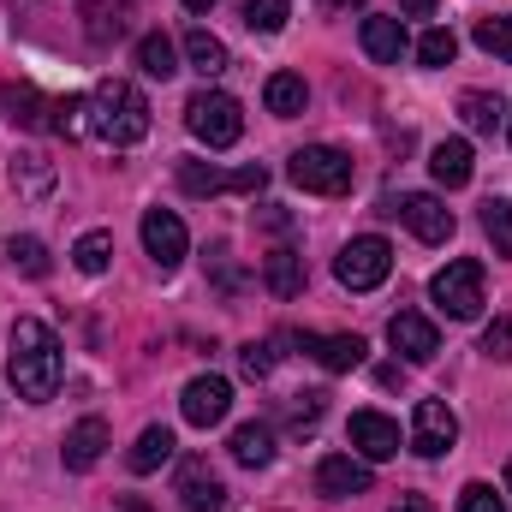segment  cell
I'll return each instance as SVG.
<instances>
[{"label": "cell", "instance_id": "obj_10", "mask_svg": "<svg viewBox=\"0 0 512 512\" xmlns=\"http://www.w3.org/2000/svg\"><path fill=\"white\" fill-rule=\"evenodd\" d=\"M179 411H185L191 429H215V423H227V411H233V382H227V376H197V382H185Z\"/></svg>", "mask_w": 512, "mask_h": 512}, {"label": "cell", "instance_id": "obj_40", "mask_svg": "<svg viewBox=\"0 0 512 512\" xmlns=\"http://www.w3.org/2000/svg\"><path fill=\"white\" fill-rule=\"evenodd\" d=\"M316 417H322V393H298V399H292V423H298V429H310Z\"/></svg>", "mask_w": 512, "mask_h": 512}, {"label": "cell", "instance_id": "obj_15", "mask_svg": "<svg viewBox=\"0 0 512 512\" xmlns=\"http://www.w3.org/2000/svg\"><path fill=\"white\" fill-rule=\"evenodd\" d=\"M179 501H185V512H221L227 507V483L209 471V459H185L179 465Z\"/></svg>", "mask_w": 512, "mask_h": 512}, {"label": "cell", "instance_id": "obj_17", "mask_svg": "<svg viewBox=\"0 0 512 512\" xmlns=\"http://www.w3.org/2000/svg\"><path fill=\"white\" fill-rule=\"evenodd\" d=\"M102 453H108V423H102V417H78V423L66 429V447H60L66 471H90Z\"/></svg>", "mask_w": 512, "mask_h": 512}, {"label": "cell", "instance_id": "obj_2", "mask_svg": "<svg viewBox=\"0 0 512 512\" xmlns=\"http://www.w3.org/2000/svg\"><path fill=\"white\" fill-rule=\"evenodd\" d=\"M90 131L114 149H131L149 137V96L126 84V78H102L96 96H90Z\"/></svg>", "mask_w": 512, "mask_h": 512}, {"label": "cell", "instance_id": "obj_28", "mask_svg": "<svg viewBox=\"0 0 512 512\" xmlns=\"http://www.w3.org/2000/svg\"><path fill=\"white\" fill-rule=\"evenodd\" d=\"M6 262H12L18 274H30V280H42V274L54 268V262H48V245H42V239H30V233H24V239H18V233L6 239Z\"/></svg>", "mask_w": 512, "mask_h": 512}, {"label": "cell", "instance_id": "obj_13", "mask_svg": "<svg viewBox=\"0 0 512 512\" xmlns=\"http://www.w3.org/2000/svg\"><path fill=\"white\" fill-rule=\"evenodd\" d=\"M387 346H393L405 364H429V358L441 352V334H435V322H429V316H417V310H399V316L387 322Z\"/></svg>", "mask_w": 512, "mask_h": 512}, {"label": "cell", "instance_id": "obj_31", "mask_svg": "<svg viewBox=\"0 0 512 512\" xmlns=\"http://www.w3.org/2000/svg\"><path fill=\"white\" fill-rule=\"evenodd\" d=\"M72 262H78V274H108V262H114V239H108V233H84V239L72 245Z\"/></svg>", "mask_w": 512, "mask_h": 512}, {"label": "cell", "instance_id": "obj_34", "mask_svg": "<svg viewBox=\"0 0 512 512\" xmlns=\"http://www.w3.org/2000/svg\"><path fill=\"white\" fill-rule=\"evenodd\" d=\"M453 54H459V36L453 30H441V24L423 30V42H417V60L423 66H453Z\"/></svg>", "mask_w": 512, "mask_h": 512}, {"label": "cell", "instance_id": "obj_26", "mask_svg": "<svg viewBox=\"0 0 512 512\" xmlns=\"http://www.w3.org/2000/svg\"><path fill=\"white\" fill-rule=\"evenodd\" d=\"M137 72H143V78H161V84H167V78L179 72V48H173V42H167L161 30H155V36H143V42H137Z\"/></svg>", "mask_w": 512, "mask_h": 512}, {"label": "cell", "instance_id": "obj_45", "mask_svg": "<svg viewBox=\"0 0 512 512\" xmlns=\"http://www.w3.org/2000/svg\"><path fill=\"white\" fill-rule=\"evenodd\" d=\"M507 495H512V459H507Z\"/></svg>", "mask_w": 512, "mask_h": 512}, {"label": "cell", "instance_id": "obj_32", "mask_svg": "<svg viewBox=\"0 0 512 512\" xmlns=\"http://www.w3.org/2000/svg\"><path fill=\"white\" fill-rule=\"evenodd\" d=\"M477 48L512 66V12H501V18H477Z\"/></svg>", "mask_w": 512, "mask_h": 512}, {"label": "cell", "instance_id": "obj_41", "mask_svg": "<svg viewBox=\"0 0 512 512\" xmlns=\"http://www.w3.org/2000/svg\"><path fill=\"white\" fill-rule=\"evenodd\" d=\"M393 512H435V501H429V495H399Z\"/></svg>", "mask_w": 512, "mask_h": 512}, {"label": "cell", "instance_id": "obj_46", "mask_svg": "<svg viewBox=\"0 0 512 512\" xmlns=\"http://www.w3.org/2000/svg\"><path fill=\"white\" fill-rule=\"evenodd\" d=\"M328 6H358V0H328Z\"/></svg>", "mask_w": 512, "mask_h": 512}, {"label": "cell", "instance_id": "obj_30", "mask_svg": "<svg viewBox=\"0 0 512 512\" xmlns=\"http://www.w3.org/2000/svg\"><path fill=\"white\" fill-rule=\"evenodd\" d=\"M483 233H489L495 256H512V203L507 197H489L483 203Z\"/></svg>", "mask_w": 512, "mask_h": 512}, {"label": "cell", "instance_id": "obj_6", "mask_svg": "<svg viewBox=\"0 0 512 512\" xmlns=\"http://www.w3.org/2000/svg\"><path fill=\"white\" fill-rule=\"evenodd\" d=\"M334 274H340L346 292H376L387 274H393V245L376 239V233H364V239H352L346 251L334 256Z\"/></svg>", "mask_w": 512, "mask_h": 512}, {"label": "cell", "instance_id": "obj_47", "mask_svg": "<svg viewBox=\"0 0 512 512\" xmlns=\"http://www.w3.org/2000/svg\"><path fill=\"white\" fill-rule=\"evenodd\" d=\"M507 137H512V114H507Z\"/></svg>", "mask_w": 512, "mask_h": 512}, {"label": "cell", "instance_id": "obj_16", "mask_svg": "<svg viewBox=\"0 0 512 512\" xmlns=\"http://www.w3.org/2000/svg\"><path fill=\"white\" fill-rule=\"evenodd\" d=\"M298 346H304V352H310L322 370H334V376L358 370V364H364V352H370L358 334H298Z\"/></svg>", "mask_w": 512, "mask_h": 512}, {"label": "cell", "instance_id": "obj_42", "mask_svg": "<svg viewBox=\"0 0 512 512\" xmlns=\"http://www.w3.org/2000/svg\"><path fill=\"white\" fill-rule=\"evenodd\" d=\"M435 6H441V0H399V12H405V18H429Z\"/></svg>", "mask_w": 512, "mask_h": 512}, {"label": "cell", "instance_id": "obj_11", "mask_svg": "<svg viewBox=\"0 0 512 512\" xmlns=\"http://www.w3.org/2000/svg\"><path fill=\"white\" fill-rule=\"evenodd\" d=\"M370 459H352V453H328L316 465V495L328 501H352V495H370Z\"/></svg>", "mask_w": 512, "mask_h": 512}, {"label": "cell", "instance_id": "obj_20", "mask_svg": "<svg viewBox=\"0 0 512 512\" xmlns=\"http://www.w3.org/2000/svg\"><path fill=\"white\" fill-rule=\"evenodd\" d=\"M262 280H268V292H274V298H298V292H304V256H298V251H268Z\"/></svg>", "mask_w": 512, "mask_h": 512}, {"label": "cell", "instance_id": "obj_4", "mask_svg": "<svg viewBox=\"0 0 512 512\" xmlns=\"http://www.w3.org/2000/svg\"><path fill=\"white\" fill-rule=\"evenodd\" d=\"M185 126H191L197 143H209V149H233L245 137V108L227 90H197L185 102Z\"/></svg>", "mask_w": 512, "mask_h": 512}, {"label": "cell", "instance_id": "obj_14", "mask_svg": "<svg viewBox=\"0 0 512 512\" xmlns=\"http://www.w3.org/2000/svg\"><path fill=\"white\" fill-rule=\"evenodd\" d=\"M346 435H352V453L370 459V465H382V459L399 453V423L382 417V411H352V429Z\"/></svg>", "mask_w": 512, "mask_h": 512}, {"label": "cell", "instance_id": "obj_35", "mask_svg": "<svg viewBox=\"0 0 512 512\" xmlns=\"http://www.w3.org/2000/svg\"><path fill=\"white\" fill-rule=\"evenodd\" d=\"M6 108H12V114H6L12 126H42V96H36L30 84H12V90H6Z\"/></svg>", "mask_w": 512, "mask_h": 512}, {"label": "cell", "instance_id": "obj_25", "mask_svg": "<svg viewBox=\"0 0 512 512\" xmlns=\"http://www.w3.org/2000/svg\"><path fill=\"white\" fill-rule=\"evenodd\" d=\"M185 54H191V66H197L203 78H221V72H227V42H221V36H209L203 24H197V30H185Z\"/></svg>", "mask_w": 512, "mask_h": 512}, {"label": "cell", "instance_id": "obj_39", "mask_svg": "<svg viewBox=\"0 0 512 512\" xmlns=\"http://www.w3.org/2000/svg\"><path fill=\"white\" fill-rule=\"evenodd\" d=\"M459 512H507V501H501L489 483H465V495H459Z\"/></svg>", "mask_w": 512, "mask_h": 512}, {"label": "cell", "instance_id": "obj_1", "mask_svg": "<svg viewBox=\"0 0 512 512\" xmlns=\"http://www.w3.org/2000/svg\"><path fill=\"white\" fill-rule=\"evenodd\" d=\"M6 370H12L18 399H30V405L54 399L60 393V340H54V328L36 322V316H18L12 322V358H6Z\"/></svg>", "mask_w": 512, "mask_h": 512}, {"label": "cell", "instance_id": "obj_3", "mask_svg": "<svg viewBox=\"0 0 512 512\" xmlns=\"http://www.w3.org/2000/svg\"><path fill=\"white\" fill-rule=\"evenodd\" d=\"M286 179L310 197H346L352 191V155L334 149V143H304L292 161H286Z\"/></svg>", "mask_w": 512, "mask_h": 512}, {"label": "cell", "instance_id": "obj_21", "mask_svg": "<svg viewBox=\"0 0 512 512\" xmlns=\"http://www.w3.org/2000/svg\"><path fill=\"white\" fill-rule=\"evenodd\" d=\"M262 102H268V114L292 120V114H304V102H310V84H304L298 72H274V78H268V90H262Z\"/></svg>", "mask_w": 512, "mask_h": 512}, {"label": "cell", "instance_id": "obj_37", "mask_svg": "<svg viewBox=\"0 0 512 512\" xmlns=\"http://www.w3.org/2000/svg\"><path fill=\"white\" fill-rule=\"evenodd\" d=\"M239 370H245L251 382H262V376L274 370V346H268V340H251V346H239Z\"/></svg>", "mask_w": 512, "mask_h": 512}, {"label": "cell", "instance_id": "obj_33", "mask_svg": "<svg viewBox=\"0 0 512 512\" xmlns=\"http://www.w3.org/2000/svg\"><path fill=\"white\" fill-rule=\"evenodd\" d=\"M245 24L256 36H280L286 30V0H245Z\"/></svg>", "mask_w": 512, "mask_h": 512}, {"label": "cell", "instance_id": "obj_5", "mask_svg": "<svg viewBox=\"0 0 512 512\" xmlns=\"http://www.w3.org/2000/svg\"><path fill=\"white\" fill-rule=\"evenodd\" d=\"M429 298H435L441 316H453V322H477V316H483V262H477V256L447 262V268L429 280Z\"/></svg>", "mask_w": 512, "mask_h": 512}, {"label": "cell", "instance_id": "obj_23", "mask_svg": "<svg viewBox=\"0 0 512 512\" xmlns=\"http://www.w3.org/2000/svg\"><path fill=\"white\" fill-rule=\"evenodd\" d=\"M12 185H18V197L42 203V197L54 191V161H42V155H12Z\"/></svg>", "mask_w": 512, "mask_h": 512}, {"label": "cell", "instance_id": "obj_9", "mask_svg": "<svg viewBox=\"0 0 512 512\" xmlns=\"http://www.w3.org/2000/svg\"><path fill=\"white\" fill-rule=\"evenodd\" d=\"M143 251H149V262H155L161 274H173V268L185 262V251H191L185 221H179L173 209H149V215H143Z\"/></svg>", "mask_w": 512, "mask_h": 512}, {"label": "cell", "instance_id": "obj_24", "mask_svg": "<svg viewBox=\"0 0 512 512\" xmlns=\"http://www.w3.org/2000/svg\"><path fill=\"white\" fill-rule=\"evenodd\" d=\"M233 459L251 465V471H262V465L274 459V429H268V423H239V429H233Z\"/></svg>", "mask_w": 512, "mask_h": 512}, {"label": "cell", "instance_id": "obj_22", "mask_svg": "<svg viewBox=\"0 0 512 512\" xmlns=\"http://www.w3.org/2000/svg\"><path fill=\"white\" fill-rule=\"evenodd\" d=\"M167 459H173V429H167V423H149V429L137 435V447H131V471L149 477V471H161Z\"/></svg>", "mask_w": 512, "mask_h": 512}, {"label": "cell", "instance_id": "obj_29", "mask_svg": "<svg viewBox=\"0 0 512 512\" xmlns=\"http://www.w3.org/2000/svg\"><path fill=\"white\" fill-rule=\"evenodd\" d=\"M459 114H465L471 131H495L507 120V114H501V96H489V90H465V96H459Z\"/></svg>", "mask_w": 512, "mask_h": 512}, {"label": "cell", "instance_id": "obj_12", "mask_svg": "<svg viewBox=\"0 0 512 512\" xmlns=\"http://www.w3.org/2000/svg\"><path fill=\"white\" fill-rule=\"evenodd\" d=\"M393 215H399V221L411 227V239H423V245H447V239H453V209H447L441 197H429V191L405 197Z\"/></svg>", "mask_w": 512, "mask_h": 512}, {"label": "cell", "instance_id": "obj_44", "mask_svg": "<svg viewBox=\"0 0 512 512\" xmlns=\"http://www.w3.org/2000/svg\"><path fill=\"white\" fill-rule=\"evenodd\" d=\"M126 512H149V507H137V501H126Z\"/></svg>", "mask_w": 512, "mask_h": 512}, {"label": "cell", "instance_id": "obj_36", "mask_svg": "<svg viewBox=\"0 0 512 512\" xmlns=\"http://www.w3.org/2000/svg\"><path fill=\"white\" fill-rule=\"evenodd\" d=\"M483 358H495V364H512V316H495V322L483 328Z\"/></svg>", "mask_w": 512, "mask_h": 512}, {"label": "cell", "instance_id": "obj_38", "mask_svg": "<svg viewBox=\"0 0 512 512\" xmlns=\"http://www.w3.org/2000/svg\"><path fill=\"white\" fill-rule=\"evenodd\" d=\"M54 114H60V120H54V131H66V137H78V131L90 126V120H84V114H90V102H84V96H66V102H54Z\"/></svg>", "mask_w": 512, "mask_h": 512}, {"label": "cell", "instance_id": "obj_43", "mask_svg": "<svg viewBox=\"0 0 512 512\" xmlns=\"http://www.w3.org/2000/svg\"><path fill=\"white\" fill-rule=\"evenodd\" d=\"M185 6H191V12H209V6H215V0H185Z\"/></svg>", "mask_w": 512, "mask_h": 512}, {"label": "cell", "instance_id": "obj_18", "mask_svg": "<svg viewBox=\"0 0 512 512\" xmlns=\"http://www.w3.org/2000/svg\"><path fill=\"white\" fill-rule=\"evenodd\" d=\"M471 167H477V155H471L465 137H447V143L429 149V173H435V185H447V191L471 185Z\"/></svg>", "mask_w": 512, "mask_h": 512}, {"label": "cell", "instance_id": "obj_27", "mask_svg": "<svg viewBox=\"0 0 512 512\" xmlns=\"http://www.w3.org/2000/svg\"><path fill=\"white\" fill-rule=\"evenodd\" d=\"M126 0H90L84 6V30H90V42H114L120 30H126Z\"/></svg>", "mask_w": 512, "mask_h": 512}, {"label": "cell", "instance_id": "obj_19", "mask_svg": "<svg viewBox=\"0 0 512 512\" xmlns=\"http://www.w3.org/2000/svg\"><path fill=\"white\" fill-rule=\"evenodd\" d=\"M358 36H364V54H370L376 66H399V60H405V48H411L399 18H364V30H358Z\"/></svg>", "mask_w": 512, "mask_h": 512}, {"label": "cell", "instance_id": "obj_8", "mask_svg": "<svg viewBox=\"0 0 512 512\" xmlns=\"http://www.w3.org/2000/svg\"><path fill=\"white\" fill-rule=\"evenodd\" d=\"M453 441H459L453 405L417 399V411H411V453H417V459H441V453H453Z\"/></svg>", "mask_w": 512, "mask_h": 512}, {"label": "cell", "instance_id": "obj_7", "mask_svg": "<svg viewBox=\"0 0 512 512\" xmlns=\"http://www.w3.org/2000/svg\"><path fill=\"white\" fill-rule=\"evenodd\" d=\"M268 185V167H209V161H179V191L185 197H221V191H262Z\"/></svg>", "mask_w": 512, "mask_h": 512}]
</instances>
